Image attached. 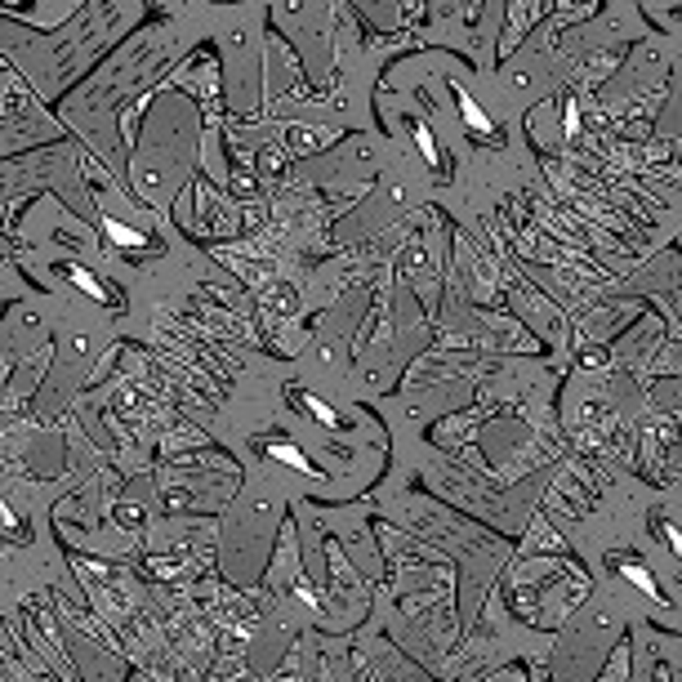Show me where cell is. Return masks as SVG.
<instances>
[{"label": "cell", "mask_w": 682, "mask_h": 682, "mask_svg": "<svg viewBox=\"0 0 682 682\" xmlns=\"http://www.w3.org/2000/svg\"><path fill=\"white\" fill-rule=\"evenodd\" d=\"M71 277H76V281H81L85 290H90V295H94V299H103V286H99V281H94V277H90V272H76V267H71Z\"/></svg>", "instance_id": "cell-3"}, {"label": "cell", "mask_w": 682, "mask_h": 682, "mask_svg": "<svg viewBox=\"0 0 682 682\" xmlns=\"http://www.w3.org/2000/svg\"><path fill=\"white\" fill-rule=\"evenodd\" d=\"M415 143H419V152H424V161H429V165H442V156H437V148H433V134L424 130V125H415Z\"/></svg>", "instance_id": "cell-2"}, {"label": "cell", "mask_w": 682, "mask_h": 682, "mask_svg": "<svg viewBox=\"0 0 682 682\" xmlns=\"http://www.w3.org/2000/svg\"><path fill=\"white\" fill-rule=\"evenodd\" d=\"M455 99H459V107H464V120H468V125H473V130H482V134H491V120H486V116H482V107H478V103H473V99H468V94H464V90H455Z\"/></svg>", "instance_id": "cell-1"}, {"label": "cell", "mask_w": 682, "mask_h": 682, "mask_svg": "<svg viewBox=\"0 0 682 682\" xmlns=\"http://www.w3.org/2000/svg\"><path fill=\"white\" fill-rule=\"evenodd\" d=\"M308 410H312V415H316V419H326V424H335V410H330V406H321V401H308Z\"/></svg>", "instance_id": "cell-4"}]
</instances>
